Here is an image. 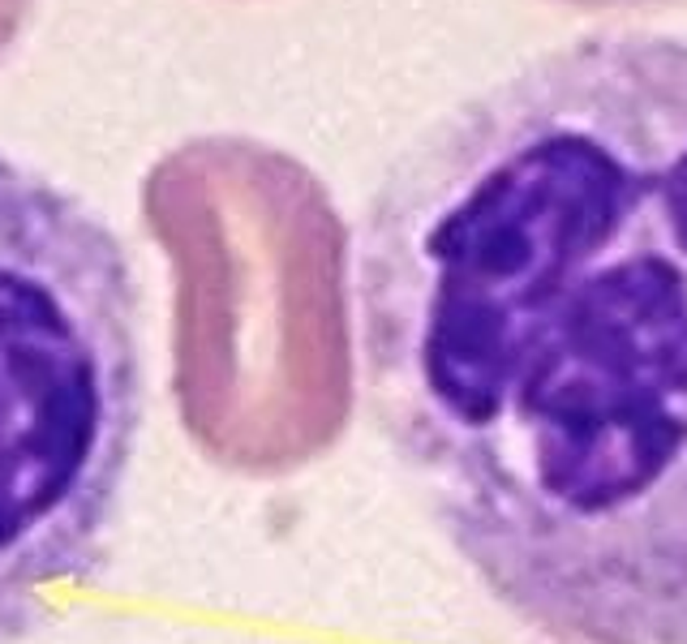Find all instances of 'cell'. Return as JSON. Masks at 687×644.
<instances>
[{"mask_svg": "<svg viewBox=\"0 0 687 644\" xmlns=\"http://www.w3.org/2000/svg\"><path fill=\"white\" fill-rule=\"evenodd\" d=\"M142 215L172 271V396L190 443L288 477L352 417L348 232L296 159L198 138L150 168Z\"/></svg>", "mask_w": 687, "mask_h": 644, "instance_id": "7a4b0ae2", "label": "cell"}, {"mask_svg": "<svg viewBox=\"0 0 687 644\" xmlns=\"http://www.w3.org/2000/svg\"><path fill=\"white\" fill-rule=\"evenodd\" d=\"M369 417L546 644H687V39L602 30L439 112L352 246Z\"/></svg>", "mask_w": 687, "mask_h": 644, "instance_id": "6da1fadb", "label": "cell"}, {"mask_svg": "<svg viewBox=\"0 0 687 644\" xmlns=\"http://www.w3.org/2000/svg\"><path fill=\"white\" fill-rule=\"evenodd\" d=\"M142 425L125 246L0 155V644L61 615L108 559Z\"/></svg>", "mask_w": 687, "mask_h": 644, "instance_id": "3957f363", "label": "cell"}, {"mask_svg": "<svg viewBox=\"0 0 687 644\" xmlns=\"http://www.w3.org/2000/svg\"><path fill=\"white\" fill-rule=\"evenodd\" d=\"M30 4L35 0H0V60H4V52L13 48V39L22 35L26 18H30Z\"/></svg>", "mask_w": 687, "mask_h": 644, "instance_id": "277c9868", "label": "cell"}]
</instances>
